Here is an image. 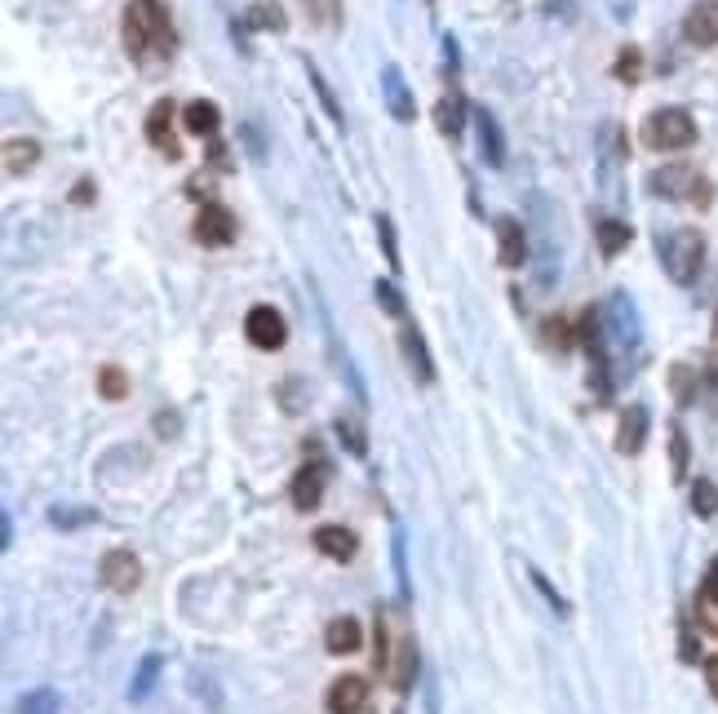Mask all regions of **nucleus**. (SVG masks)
<instances>
[{
  "mask_svg": "<svg viewBox=\"0 0 718 714\" xmlns=\"http://www.w3.org/2000/svg\"><path fill=\"white\" fill-rule=\"evenodd\" d=\"M120 36H125L129 59L142 67L165 63L173 54V23H169L160 0H129L125 14H120Z\"/></svg>",
  "mask_w": 718,
  "mask_h": 714,
  "instance_id": "f257e3e1",
  "label": "nucleus"
},
{
  "mask_svg": "<svg viewBox=\"0 0 718 714\" xmlns=\"http://www.w3.org/2000/svg\"><path fill=\"white\" fill-rule=\"evenodd\" d=\"M656 253H661L665 275H669L674 284L691 288L696 275H700V266H705V235H700L696 227H674L669 235L656 240Z\"/></svg>",
  "mask_w": 718,
  "mask_h": 714,
  "instance_id": "f03ea898",
  "label": "nucleus"
},
{
  "mask_svg": "<svg viewBox=\"0 0 718 714\" xmlns=\"http://www.w3.org/2000/svg\"><path fill=\"white\" fill-rule=\"evenodd\" d=\"M603 342L612 360H634L643 350V328H638V311L630 302V293H612L603 302Z\"/></svg>",
  "mask_w": 718,
  "mask_h": 714,
  "instance_id": "7ed1b4c3",
  "label": "nucleus"
},
{
  "mask_svg": "<svg viewBox=\"0 0 718 714\" xmlns=\"http://www.w3.org/2000/svg\"><path fill=\"white\" fill-rule=\"evenodd\" d=\"M638 138H643V147H652V151H687V147H696L700 129H696V120H691L687 107H661V112H652V116L643 120Z\"/></svg>",
  "mask_w": 718,
  "mask_h": 714,
  "instance_id": "20e7f679",
  "label": "nucleus"
},
{
  "mask_svg": "<svg viewBox=\"0 0 718 714\" xmlns=\"http://www.w3.org/2000/svg\"><path fill=\"white\" fill-rule=\"evenodd\" d=\"M647 182H652V196H661V200H683V204H696V209H709V200H714L709 178L700 169H691V165H665Z\"/></svg>",
  "mask_w": 718,
  "mask_h": 714,
  "instance_id": "39448f33",
  "label": "nucleus"
},
{
  "mask_svg": "<svg viewBox=\"0 0 718 714\" xmlns=\"http://www.w3.org/2000/svg\"><path fill=\"white\" fill-rule=\"evenodd\" d=\"M98 581L112 595H134L142 586V559L134 550H107L103 564H98Z\"/></svg>",
  "mask_w": 718,
  "mask_h": 714,
  "instance_id": "423d86ee",
  "label": "nucleus"
},
{
  "mask_svg": "<svg viewBox=\"0 0 718 714\" xmlns=\"http://www.w3.org/2000/svg\"><path fill=\"white\" fill-rule=\"evenodd\" d=\"M191 235L204 244V249H226L231 240H235V213L226 209V204H218V200H209V204H200V213H196V227H191Z\"/></svg>",
  "mask_w": 718,
  "mask_h": 714,
  "instance_id": "0eeeda50",
  "label": "nucleus"
},
{
  "mask_svg": "<svg viewBox=\"0 0 718 714\" xmlns=\"http://www.w3.org/2000/svg\"><path fill=\"white\" fill-rule=\"evenodd\" d=\"M244 337L257 346V350H279L284 342H288V324H284V315L275 311V306H253L249 315H244Z\"/></svg>",
  "mask_w": 718,
  "mask_h": 714,
  "instance_id": "6e6552de",
  "label": "nucleus"
},
{
  "mask_svg": "<svg viewBox=\"0 0 718 714\" xmlns=\"http://www.w3.org/2000/svg\"><path fill=\"white\" fill-rule=\"evenodd\" d=\"M328 475H332V466H328L324 458H310V462H306V466L293 475V484H288V497H293V506H297V511H315V506L324 502Z\"/></svg>",
  "mask_w": 718,
  "mask_h": 714,
  "instance_id": "1a4fd4ad",
  "label": "nucleus"
},
{
  "mask_svg": "<svg viewBox=\"0 0 718 714\" xmlns=\"http://www.w3.org/2000/svg\"><path fill=\"white\" fill-rule=\"evenodd\" d=\"M369 679L365 674H341V679H332L328 683V692H324V705H328V714H365V705H369Z\"/></svg>",
  "mask_w": 718,
  "mask_h": 714,
  "instance_id": "9d476101",
  "label": "nucleus"
},
{
  "mask_svg": "<svg viewBox=\"0 0 718 714\" xmlns=\"http://www.w3.org/2000/svg\"><path fill=\"white\" fill-rule=\"evenodd\" d=\"M400 350H404V360H409V374L422 387H431L435 382V360H431V346H426V337H422V328L413 319H400Z\"/></svg>",
  "mask_w": 718,
  "mask_h": 714,
  "instance_id": "9b49d317",
  "label": "nucleus"
},
{
  "mask_svg": "<svg viewBox=\"0 0 718 714\" xmlns=\"http://www.w3.org/2000/svg\"><path fill=\"white\" fill-rule=\"evenodd\" d=\"M683 41L696 50L718 45V0H696V6L683 14Z\"/></svg>",
  "mask_w": 718,
  "mask_h": 714,
  "instance_id": "f8f14e48",
  "label": "nucleus"
},
{
  "mask_svg": "<svg viewBox=\"0 0 718 714\" xmlns=\"http://www.w3.org/2000/svg\"><path fill=\"white\" fill-rule=\"evenodd\" d=\"M382 98H387V112L400 120V125H413L418 120V103H413V90L404 81V72L395 63L382 67Z\"/></svg>",
  "mask_w": 718,
  "mask_h": 714,
  "instance_id": "ddd939ff",
  "label": "nucleus"
},
{
  "mask_svg": "<svg viewBox=\"0 0 718 714\" xmlns=\"http://www.w3.org/2000/svg\"><path fill=\"white\" fill-rule=\"evenodd\" d=\"M616 165H625V129L603 125L599 129V182L608 196H616Z\"/></svg>",
  "mask_w": 718,
  "mask_h": 714,
  "instance_id": "4468645a",
  "label": "nucleus"
},
{
  "mask_svg": "<svg viewBox=\"0 0 718 714\" xmlns=\"http://www.w3.org/2000/svg\"><path fill=\"white\" fill-rule=\"evenodd\" d=\"M471 120H475V138H479V156H484V165L501 169V165H506V134H501L497 116H493L488 107H471Z\"/></svg>",
  "mask_w": 718,
  "mask_h": 714,
  "instance_id": "2eb2a0df",
  "label": "nucleus"
},
{
  "mask_svg": "<svg viewBox=\"0 0 718 714\" xmlns=\"http://www.w3.org/2000/svg\"><path fill=\"white\" fill-rule=\"evenodd\" d=\"M173 112H178V107L165 98V103H156V107L147 112V125H142L147 143H151L156 151H165L169 160H178V151H182V147H178V138H173Z\"/></svg>",
  "mask_w": 718,
  "mask_h": 714,
  "instance_id": "dca6fc26",
  "label": "nucleus"
},
{
  "mask_svg": "<svg viewBox=\"0 0 718 714\" xmlns=\"http://www.w3.org/2000/svg\"><path fill=\"white\" fill-rule=\"evenodd\" d=\"M497 262L506 271H519L528 262V235H524L519 218H497Z\"/></svg>",
  "mask_w": 718,
  "mask_h": 714,
  "instance_id": "f3484780",
  "label": "nucleus"
},
{
  "mask_svg": "<svg viewBox=\"0 0 718 714\" xmlns=\"http://www.w3.org/2000/svg\"><path fill=\"white\" fill-rule=\"evenodd\" d=\"M647 427H652L647 409H643V405H630V409L621 413V427H616V453H625V458L643 453V444H647Z\"/></svg>",
  "mask_w": 718,
  "mask_h": 714,
  "instance_id": "a211bd4d",
  "label": "nucleus"
},
{
  "mask_svg": "<svg viewBox=\"0 0 718 714\" xmlns=\"http://www.w3.org/2000/svg\"><path fill=\"white\" fill-rule=\"evenodd\" d=\"M310 542H315L319 555H328V559H337V564L355 559V550H359V537H355L350 528H341V524H319V528L310 533Z\"/></svg>",
  "mask_w": 718,
  "mask_h": 714,
  "instance_id": "6ab92c4d",
  "label": "nucleus"
},
{
  "mask_svg": "<svg viewBox=\"0 0 718 714\" xmlns=\"http://www.w3.org/2000/svg\"><path fill=\"white\" fill-rule=\"evenodd\" d=\"M418 665H422V657H418V639H413V634L395 639V661H391V670H387L391 687H395V692H409L413 679H418Z\"/></svg>",
  "mask_w": 718,
  "mask_h": 714,
  "instance_id": "aec40b11",
  "label": "nucleus"
},
{
  "mask_svg": "<svg viewBox=\"0 0 718 714\" xmlns=\"http://www.w3.org/2000/svg\"><path fill=\"white\" fill-rule=\"evenodd\" d=\"M324 648H328L332 657L359 652V648H365V630H359V621H355V617H332V621H328V630H324Z\"/></svg>",
  "mask_w": 718,
  "mask_h": 714,
  "instance_id": "412c9836",
  "label": "nucleus"
},
{
  "mask_svg": "<svg viewBox=\"0 0 718 714\" xmlns=\"http://www.w3.org/2000/svg\"><path fill=\"white\" fill-rule=\"evenodd\" d=\"M182 125H187V134H196V138H213L218 125H222V112H218V103L196 98V103L182 107Z\"/></svg>",
  "mask_w": 718,
  "mask_h": 714,
  "instance_id": "4be33fe9",
  "label": "nucleus"
},
{
  "mask_svg": "<svg viewBox=\"0 0 718 714\" xmlns=\"http://www.w3.org/2000/svg\"><path fill=\"white\" fill-rule=\"evenodd\" d=\"M594 240H599V253L603 258H616V253H625V244L634 240V231H630L625 218H594Z\"/></svg>",
  "mask_w": 718,
  "mask_h": 714,
  "instance_id": "5701e85b",
  "label": "nucleus"
},
{
  "mask_svg": "<svg viewBox=\"0 0 718 714\" xmlns=\"http://www.w3.org/2000/svg\"><path fill=\"white\" fill-rule=\"evenodd\" d=\"M696 621H700V630L718 634V559H714V568L705 573V586H700V595H696Z\"/></svg>",
  "mask_w": 718,
  "mask_h": 714,
  "instance_id": "b1692460",
  "label": "nucleus"
},
{
  "mask_svg": "<svg viewBox=\"0 0 718 714\" xmlns=\"http://www.w3.org/2000/svg\"><path fill=\"white\" fill-rule=\"evenodd\" d=\"M41 160V143L36 138H10L6 143V178H19L28 169H36Z\"/></svg>",
  "mask_w": 718,
  "mask_h": 714,
  "instance_id": "393cba45",
  "label": "nucleus"
},
{
  "mask_svg": "<svg viewBox=\"0 0 718 714\" xmlns=\"http://www.w3.org/2000/svg\"><path fill=\"white\" fill-rule=\"evenodd\" d=\"M435 125H440V134L462 138V125H466V103H462L457 94H444V98L435 103Z\"/></svg>",
  "mask_w": 718,
  "mask_h": 714,
  "instance_id": "a878e982",
  "label": "nucleus"
},
{
  "mask_svg": "<svg viewBox=\"0 0 718 714\" xmlns=\"http://www.w3.org/2000/svg\"><path fill=\"white\" fill-rule=\"evenodd\" d=\"M160 670H165V657H142V665H138V674H134V683H129V701H147L151 692H156V683H160Z\"/></svg>",
  "mask_w": 718,
  "mask_h": 714,
  "instance_id": "bb28decb",
  "label": "nucleus"
},
{
  "mask_svg": "<svg viewBox=\"0 0 718 714\" xmlns=\"http://www.w3.org/2000/svg\"><path fill=\"white\" fill-rule=\"evenodd\" d=\"M50 524L54 528H63V533H72V528H85V524H98V511L94 506H50Z\"/></svg>",
  "mask_w": 718,
  "mask_h": 714,
  "instance_id": "cd10ccee",
  "label": "nucleus"
},
{
  "mask_svg": "<svg viewBox=\"0 0 718 714\" xmlns=\"http://www.w3.org/2000/svg\"><path fill=\"white\" fill-rule=\"evenodd\" d=\"M59 710H63V701L54 687H32L19 696V714H59Z\"/></svg>",
  "mask_w": 718,
  "mask_h": 714,
  "instance_id": "c85d7f7f",
  "label": "nucleus"
},
{
  "mask_svg": "<svg viewBox=\"0 0 718 714\" xmlns=\"http://www.w3.org/2000/svg\"><path fill=\"white\" fill-rule=\"evenodd\" d=\"M332 431H337V440H341V449H346L350 458H365V453H369L365 427H359L355 418H337V422H332Z\"/></svg>",
  "mask_w": 718,
  "mask_h": 714,
  "instance_id": "c756f323",
  "label": "nucleus"
},
{
  "mask_svg": "<svg viewBox=\"0 0 718 714\" xmlns=\"http://www.w3.org/2000/svg\"><path fill=\"white\" fill-rule=\"evenodd\" d=\"M391 559H395V586H400V603H413V581H409V555H404V533L395 528L391 537Z\"/></svg>",
  "mask_w": 718,
  "mask_h": 714,
  "instance_id": "7c9ffc66",
  "label": "nucleus"
},
{
  "mask_svg": "<svg viewBox=\"0 0 718 714\" xmlns=\"http://www.w3.org/2000/svg\"><path fill=\"white\" fill-rule=\"evenodd\" d=\"M691 515L696 519H714L718 515V484L714 480H696L691 484Z\"/></svg>",
  "mask_w": 718,
  "mask_h": 714,
  "instance_id": "2f4dec72",
  "label": "nucleus"
},
{
  "mask_svg": "<svg viewBox=\"0 0 718 714\" xmlns=\"http://www.w3.org/2000/svg\"><path fill=\"white\" fill-rule=\"evenodd\" d=\"M98 391H103V400H125L129 396V374L125 369H116V365H103L98 369Z\"/></svg>",
  "mask_w": 718,
  "mask_h": 714,
  "instance_id": "473e14b6",
  "label": "nucleus"
},
{
  "mask_svg": "<svg viewBox=\"0 0 718 714\" xmlns=\"http://www.w3.org/2000/svg\"><path fill=\"white\" fill-rule=\"evenodd\" d=\"M306 76H310V90L319 94V103H324V112H328V120H332V125H341V120H346V116H341V103L332 98V90H328V81L319 76V67H315L310 59H306Z\"/></svg>",
  "mask_w": 718,
  "mask_h": 714,
  "instance_id": "72a5a7b5",
  "label": "nucleus"
},
{
  "mask_svg": "<svg viewBox=\"0 0 718 714\" xmlns=\"http://www.w3.org/2000/svg\"><path fill=\"white\" fill-rule=\"evenodd\" d=\"M669 387H674V400H678V405H691V400L700 396V378H696L687 365H674V369H669Z\"/></svg>",
  "mask_w": 718,
  "mask_h": 714,
  "instance_id": "f704fd0d",
  "label": "nucleus"
},
{
  "mask_svg": "<svg viewBox=\"0 0 718 714\" xmlns=\"http://www.w3.org/2000/svg\"><path fill=\"white\" fill-rule=\"evenodd\" d=\"M373 297H378V306H382L387 315L409 319V311H404V293L395 288V280H378V284H373Z\"/></svg>",
  "mask_w": 718,
  "mask_h": 714,
  "instance_id": "c9c22d12",
  "label": "nucleus"
},
{
  "mask_svg": "<svg viewBox=\"0 0 718 714\" xmlns=\"http://www.w3.org/2000/svg\"><path fill=\"white\" fill-rule=\"evenodd\" d=\"M669 475L674 480H687V431L678 422L669 427Z\"/></svg>",
  "mask_w": 718,
  "mask_h": 714,
  "instance_id": "e433bc0d",
  "label": "nucleus"
},
{
  "mask_svg": "<svg viewBox=\"0 0 718 714\" xmlns=\"http://www.w3.org/2000/svg\"><path fill=\"white\" fill-rule=\"evenodd\" d=\"M612 72H616L621 85H634V81L643 76V54H638L634 45H625V50L616 54V67H612Z\"/></svg>",
  "mask_w": 718,
  "mask_h": 714,
  "instance_id": "4c0bfd02",
  "label": "nucleus"
},
{
  "mask_svg": "<svg viewBox=\"0 0 718 714\" xmlns=\"http://www.w3.org/2000/svg\"><path fill=\"white\" fill-rule=\"evenodd\" d=\"M378 240H382V258L391 262V271H400V240H395V222L387 213H378Z\"/></svg>",
  "mask_w": 718,
  "mask_h": 714,
  "instance_id": "58836bf2",
  "label": "nucleus"
},
{
  "mask_svg": "<svg viewBox=\"0 0 718 714\" xmlns=\"http://www.w3.org/2000/svg\"><path fill=\"white\" fill-rule=\"evenodd\" d=\"M541 337H546L550 346L568 350V346H572V337H577V328H572V324L563 319V315H550V319H546V328H541Z\"/></svg>",
  "mask_w": 718,
  "mask_h": 714,
  "instance_id": "ea45409f",
  "label": "nucleus"
},
{
  "mask_svg": "<svg viewBox=\"0 0 718 714\" xmlns=\"http://www.w3.org/2000/svg\"><path fill=\"white\" fill-rule=\"evenodd\" d=\"M528 573H532V586H537V590H541V595L550 599V608H555L559 617H568V599H563V595H559V590H555V586H550V581H546V577H541L537 568H528Z\"/></svg>",
  "mask_w": 718,
  "mask_h": 714,
  "instance_id": "a19ab883",
  "label": "nucleus"
},
{
  "mask_svg": "<svg viewBox=\"0 0 718 714\" xmlns=\"http://www.w3.org/2000/svg\"><path fill=\"white\" fill-rule=\"evenodd\" d=\"M700 396H705V409L718 413V369H705L700 374Z\"/></svg>",
  "mask_w": 718,
  "mask_h": 714,
  "instance_id": "79ce46f5",
  "label": "nucleus"
},
{
  "mask_svg": "<svg viewBox=\"0 0 718 714\" xmlns=\"http://www.w3.org/2000/svg\"><path fill=\"white\" fill-rule=\"evenodd\" d=\"M253 23H257V28H275V32H284V14H279L275 6L266 10V0H262V10H253Z\"/></svg>",
  "mask_w": 718,
  "mask_h": 714,
  "instance_id": "37998d69",
  "label": "nucleus"
},
{
  "mask_svg": "<svg viewBox=\"0 0 718 714\" xmlns=\"http://www.w3.org/2000/svg\"><path fill=\"white\" fill-rule=\"evenodd\" d=\"M156 431H160L165 440H173V435H178V413H156Z\"/></svg>",
  "mask_w": 718,
  "mask_h": 714,
  "instance_id": "c03bdc74",
  "label": "nucleus"
},
{
  "mask_svg": "<svg viewBox=\"0 0 718 714\" xmlns=\"http://www.w3.org/2000/svg\"><path fill=\"white\" fill-rule=\"evenodd\" d=\"M705 683H709V692L718 696V657H705Z\"/></svg>",
  "mask_w": 718,
  "mask_h": 714,
  "instance_id": "a18cd8bd",
  "label": "nucleus"
},
{
  "mask_svg": "<svg viewBox=\"0 0 718 714\" xmlns=\"http://www.w3.org/2000/svg\"><path fill=\"white\" fill-rule=\"evenodd\" d=\"M0 533H6V537H0V546H10L14 542V519L6 515V524H0Z\"/></svg>",
  "mask_w": 718,
  "mask_h": 714,
  "instance_id": "49530a36",
  "label": "nucleus"
},
{
  "mask_svg": "<svg viewBox=\"0 0 718 714\" xmlns=\"http://www.w3.org/2000/svg\"><path fill=\"white\" fill-rule=\"evenodd\" d=\"M714 333H718V315H714Z\"/></svg>",
  "mask_w": 718,
  "mask_h": 714,
  "instance_id": "de8ad7c7",
  "label": "nucleus"
}]
</instances>
